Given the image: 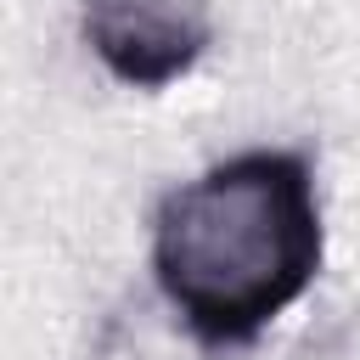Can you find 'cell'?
I'll list each match as a JSON object with an SVG mask.
<instances>
[{
	"label": "cell",
	"mask_w": 360,
	"mask_h": 360,
	"mask_svg": "<svg viewBox=\"0 0 360 360\" xmlns=\"http://www.w3.org/2000/svg\"><path fill=\"white\" fill-rule=\"evenodd\" d=\"M326 259L315 158L248 146L163 191L152 214V281L197 349H253Z\"/></svg>",
	"instance_id": "1"
},
{
	"label": "cell",
	"mask_w": 360,
	"mask_h": 360,
	"mask_svg": "<svg viewBox=\"0 0 360 360\" xmlns=\"http://www.w3.org/2000/svg\"><path fill=\"white\" fill-rule=\"evenodd\" d=\"M90 56L129 90H169L214 45V0H79Z\"/></svg>",
	"instance_id": "2"
}]
</instances>
